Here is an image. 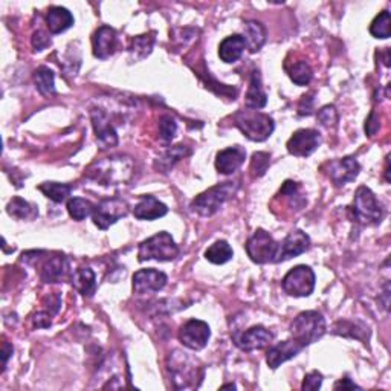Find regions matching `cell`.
<instances>
[{
	"instance_id": "obj_34",
	"label": "cell",
	"mask_w": 391,
	"mask_h": 391,
	"mask_svg": "<svg viewBox=\"0 0 391 391\" xmlns=\"http://www.w3.org/2000/svg\"><path fill=\"white\" fill-rule=\"evenodd\" d=\"M93 209H95V205H93L90 200H86L82 198H72L68 200L69 216L77 222H82L86 219V217L92 216Z\"/></svg>"
},
{
	"instance_id": "obj_47",
	"label": "cell",
	"mask_w": 391,
	"mask_h": 391,
	"mask_svg": "<svg viewBox=\"0 0 391 391\" xmlns=\"http://www.w3.org/2000/svg\"><path fill=\"white\" fill-rule=\"evenodd\" d=\"M222 388H236L234 383H228V385H223Z\"/></svg>"
},
{
	"instance_id": "obj_40",
	"label": "cell",
	"mask_w": 391,
	"mask_h": 391,
	"mask_svg": "<svg viewBox=\"0 0 391 391\" xmlns=\"http://www.w3.org/2000/svg\"><path fill=\"white\" fill-rule=\"evenodd\" d=\"M323 383V374L320 372H310L309 374L304 376L301 390H320Z\"/></svg>"
},
{
	"instance_id": "obj_6",
	"label": "cell",
	"mask_w": 391,
	"mask_h": 391,
	"mask_svg": "<svg viewBox=\"0 0 391 391\" xmlns=\"http://www.w3.org/2000/svg\"><path fill=\"white\" fill-rule=\"evenodd\" d=\"M352 209L356 220L362 225H378L383 217L382 207L376 199L374 193L364 185L359 187L354 193Z\"/></svg>"
},
{
	"instance_id": "obj_43",
	"label": "cell",
	"mask_w": 391,
	"mask_h": 391,
	"mask_svg": "<svg viewBox=\"0 0 391 391\" xmlns=\"http://www.w3.org/2000/svg\"><path fill=\"white\" fill-rule=\"evenodd\" d=\"M333 388H335V390H339V388H343V390H354V388L361 390V387H358L356 383L352 382L349 378H344L341 381H338Z\"/></svg>"
},
{
	"instance_id": "obj_16",
	"label": "cell",
	"mask_w": 391,
	"mask_h": 391,
	"mask_svg": "<svg viewBox=\"0 0 391 391\" xmlns=\"http://www.w3.org/2000/svg\"><path fill=\"white\" fill-rule=\"evenodd\" d=\"M166 275L156 269H141L133 275V291L140 295L159 292L166 285Z\"/></svg>"
},
{
	"instance_id": "obj_7",
	"label": "cell",
	"mask_w": 391,
	"mask_h": 391,
	"mask_svg": "<svg viewBox=\"0 0 391 391\" xmlns=\"http://www.w3.org/2000/svg\"><path fill=\"white\" fill-rule=\"evenodd\" d=\"M278 245L274 237L265 229H257L246 243V252L252 262L257 265L275 263L278 252Z\"/></svg>"
},
{
	"instance_id": "obj_11",
	"label": "cell",
	"mask_w": 391,
	"mask_h": 391,
	"mask_svg": "<svg viewBox=\"0 0 391 391\" xmlns=\"http://www.w3.org/2000/svg\"><path fill=\"white\" fill-rule=\"evenodd\" d=\"M325 175H327L332 182L343 187L349 182H353L358 178L361 171V165L356 159L352 156H347L343 159H336V161H330L323 166Z\"/></svg>"
},
{
	"instance_id": "obj_23",
	"label": "cell",
	"mask_w": 391,
	"mask_h": 391,
	"mask_svg": "<svg viewBox=\"0 0 391 391\" xmlns=\"http://www.w3.org/2000/svg\"><path fill=\"white\" fill-rule=\"evenodd\" d=\"M246 49V40L243 35L234 34L229 35L220 43L219 46V57L223 63H236L243 55Z\"/></svg>"
},
{
	"instance_id": "obj_15",
	"label": "cell",
	"mask_w": 391,
	"mask_h": 391,
	"mask_svg": "<svg viewBox=\"0 0 391 391\" xmlns=\"http://www.w3.org/2000/svg\"><path fill=\"white\" fill-rule=\"evenodd\" d=\"M118 46V35L117 31L111 26H99L92 37L93 55L99 60H106L112 57Z\"/></svg>"
},
{
	"instance_id": "obj_33",
	"label": "cell",
	"mask_w": 391,
	"mask_h": 391,
	"mask_svg": "<svg viewBox=\"0 0 391 391\" xmlns=\"http://www.w3.org/2000/svg\"><path fill=\"white\" fill-rule=\"evenodd\" d=\"M39 190L50 199L55 204H60L68 199V196L72 193V187L68 184H59V182H43L39 185Z\"/></svg>"
},
{
	"instance_id": "obj_9",
	"label": "cell",
	"mask_w": 391,
	"mask_h": 391,
	"mask_svg": "<svg viewBox=\"0 0 391 391\" xmlns=\"http://www.w3.org/2000/svg\"><path fill=\"white\" fill-rule=\"evenodd\" d=\"M127 214L128 205L126 202L120 198H112L99 202L95 209H93L92 220L99 229H107Z\"/></svg>"
},
{
	"instance_id": "obj_17",
	"label": "cell",
	"mask_w": 391,
	"mask_h": 391,
	"mask_svg": "<svg viewBox=\"0 0 391 391\" xmlns=\"http://www.w3.org/2000/svg\"><path fill=\"white\" fill-rule=\"evenodd\" d=\"M274 335L271 330H267L263 325H254L242 333L240 336H236V344L245 352L262 350L266 345L272 343Z\"/></svg>"
},
{
	"instance_id": "obj_27",
	"label": "cell",
	"mask_w": 391,
	"mask_h": 391,
	"mask_svg": "<svg viewBox=\"0 0 391 391\" xmlns=\"http://www.w3.org/2000/svg\"><path fill=\"white\" fill-rule=\"evenodd\" d=\"M243 37L246 40V48H249L251 53H258L266 41L265 26L256 20H248L245 23Z\"/></svg>"
},
{
	"instance_id": "obj_2",
	"label": "cell",
	"mask_w": 391,
	"mask_h": 391,
	"mask_svg": "<svg viewBox=\"0 0 391 391\" xmlns=\"http://www.w3.org/2000/svg\"><path fill=\"white\" fill-rule=\"evenodd\" d=\"M238 190L237 182H223L216 187H211L209 190L196 196L190 204L191 211L202 217H211L219 209L227 204V202L234 198Z\"/></svg>"
},
{
	"instance_id": "obj_14",
	"label": "cell",
	"mask_w": 391,
	"mask_h": 391,
	"mask_svg": "<svg viewBox=\"0 0 391 391\" xmlns=\"http://www.w3.org/2000/svg\"><path fill=\"white\" fill-rule=\"evenodd\" d=\"M90 120L93 130H95L97 141L101 149L115 147L118 144V135L117 130L111 124V120L106 115V112L101 108H92L90 111Z\"/></svg>"
},
{
	"instance_id": "obj_29",
	"label": "cell",
	"mask_w": 391,
	"mask_h": 391,
	"mask_svg": "<svg viewBox=\"0 0 391 391\" xmlns=\"http://www.w3.org/2000/svg\"><path fill=\"white\" fill-rule=\"evenodd\" d=\"M35 88L41 93L43 97H53L57 93L55 90V77L54 72L46 66H40L34 72Z\"/></svg>"
},
{
	"instance_id": "obj_8",
	"label": "cell",
	"mask_w": 391,
	"mask_h": 391,
	"mask_svg": "<svg viewBox=\"0 0 391 391\" xmlns=\"http://www.w3.org/2000/svg\"><path fill=\"white\" fill-rule=\"evenodd\" d=\"M315 281L314 271L306 265H300L285 275L281 286L287 295L300 298V296H309L314 292Z\"/></svg>"
},
{
	"instance_id": "obj_3",
	"label": "cell",
	"mask_w": 391,
	"mask_h": 391,
	"mask_svg": "<svg viewBox=\"0 0 391 391\" xmlns=\"http://www.w3.org/2000/svg\"><path fill=\"white\" fill-rule=\"evenodd\" d=\"M234 126L251 141L263 142L274 133V120L269 115L258 111H238L234 117Z\"/></svg>"
},
{
	"instance_id": "obj_31",
	"label": "cell",
	"mask_w": 391,
	"mask_h": 391,
	"mask_svg": "<svg viewBox=\"0 0 391 391\" xmlns=\"http://www.w3.org/2000/svg\"><path fill=\"white\" fill-rule=\"evenodd\" d=\"M190 155V150L185 146H175L169 150H165L161 158H158L156 161V169L162 170L164 173L169 171L173 165H175L180 159Z\"/></svg>"
},
{
	"instance_id": "obj_35",
	"label": "cell",
	"mask_w": 391,
	"mask_h": 391,
	"mask_svg": "<svg viewBox=\"0 0 391 391\" xmlns=\"http://www.w3.org/2000/svg\"><path fill=\"white\" fill-rule=\"evenodd\" d=\"M289 77H291L292 82L298 86H307L312 82L314 70L309 66V63L306 61H296L292 69L289 70Z\"/></svg>"
},
{
	"instance_id": "obj_21",
	"label": "cell",
	"mask_w": 391,
	"mask_h": 391,
	"mask_svg": "<svg viewBox=\"0 0 391 391\" xmlns=\"http://www.w3.org/2000/svg\"><path fill=\"white\" fill-rule=\"evenodd\" d=\"M169 213V208L153 196H142L133 208V216L140 220H156Z\"/></svg>"
},
{
	"instance_id": "obj_30",
	"label": "cell",
	"mask_w": 391,
	"mask_h": 391,
	"mask_svg": "<svg viewBox=\"0 0 391 391\" xmlns=\"http://www.w3.org/2000/svg\"><path fill=\"white\" fill-rule=\"evenodd\" d=\"M233 256H234L233 248H231L229 243L225 240H219L213 243L205 251V258L213 265H225L233 258Z\"/></svg>"
},
{
	"instance_id": "obj_42",
	"label": "cell",
	"mask_w": 391,
	"mask_h": 391,
	"mask_svg": "<svg viewBox=\"0 0 391 391\" xmlns=\"http://www.w3.org/2000/svg\"><path fill=\"white\" fill-rule=\"evenodd\" d=\"M35 327H49L50 325V314H37L34 318Z\"/></svg>"
},
{
	"instance_id": "obj_13",
	"label": "cell",
	"mask_w": 391,
	"mask_h": 391,
	"mask_svg": "<svg viewBox=\"0 0 391 391\" xmlns=\"http://www.w3.org/2000/svg\"><path fill=\"white\" fill-rule=\"evenodd\" d=\"M309 246H310V238L306 233H303V231H292V233H289L285 237V240L278 245V252H277V258H275V263L286 262L289 258L304 254V252L309 249Z\"/></svg>"
},
{
	"instance_id": "obj_26",
	"label": "cell",
	"mask_w": 391,
	"mask_h": 391,
	"mask_svg": "<svg viewBox=\"0 0 391 391\" xmlns=\"http://www.w3.org/2000/svg\"><path fill=\"white\" fill-rule=\"evenodd\" d=\"M245 104L249 108H263L267 104V95L263 90L262 86V77H260V72L254 70L251 75L249 82V89L246 92Z\"/></svg>"
},
{
	"instance_id": "obj_37",
	"label": "cell",
	"mask_w": 391,
	"mask_h": 391,
	"mask_svg": "<svg viewBox=\"0 0 391 391\" xmlns=\"http://www.w3.org/2000/svg\"><path fill=\"white\" fill-rule=\"evenodd\" d=\"M271 165V155L266 153V151H257V153L252 155L251 159V171L254 178H262L266 175L267 169Z\"/></svg>"
},
{
	"instance_id": "obj_36",
	"label": "cell",
	"mask_w": 391,
	"mask_h": 391,
	"mask_svg": "<svg viewBox=\"0 0 391 391\" xmlns=\"http://www.w3.org/2000/svg\"><path fill=\"white\" fill-rule=\"evenodd\" d=\"M390 12L382 11L379 16H376L370 25V34L376 39H388L390 37Z\"/></svg>"
},
{
	"instance_id": "obj_24",
	"label": "cell",
	"mask_w": 391,
	"mask_h": 391,
	"mask_svg": "<svg viewBox=\"0 0 391 391\" xmlns=\"http://www.w3.org/2000/svg\"><path fill=\"white\" fill-rule=\"evenodd\" d=\"M46 23L50 34H61L74 25V16L63 6H50L46 14Z\"/></svg>"
},
{
	"instance_id": "obj_46",
	"label": "cell",
	"mask_w": 391,
	"mask_h": 391,
	"mask_svg": "<svg viewBox=\"0 0 391 391\" xmlns=\"http://www.w3.org/2000/svg\"><path fill=\"white\" fill-rule=\"evenodd\" d=\"M385 180L390 182V156H387V164H385Z\"/></svg>"
},
{
	"instance_id": "obj_44",
	"label": "cell",
	"mask_w": 391,
	"mask_h": 391,
	"mask_svg": "<svg viewBox=\"0 0 391 391\" xmlns=\"http://www.w3.org/2000/svg\"><path fill=\"white\" fill-rule=\"evenodd\" d=\"M374 118H376V115H374V113H372V115H370V118H368V120H367V122H365V132H367L368 135H370V136H372V135H374V133H376V130L379 128V124H378V122L374 121Z\"/></svg>"
},
{
	"instance_id": "obj_5",
	"label": "cell",
	"mask_w": 391,
	"mask_h": 391,
	"mask_svg": "<svg viewBox=\"0 0 391 391\" xmlns=\"http://www.w3.org/2000/svg\"><path fill=\"white\" fill-rule=\"evenodd\" d=\"M178 245L166 231H161V233L144 240L140 245V249H137V258H140V262H147V260L171 262V260L178 258Z\"/></svg>"
},
{
	"instance_id": "obj_18",
	"label": "cell",
	"mask_w": 391,
	"mask_h": 391,
	"mask_svg": "<svg viewBox=\"0 0 391 391\" xmlns=\"http://www.w3.org/2000/svg\"><path fill=\"white\" fill-rule=\"evenodd\" d=\"M69 274V262L68 258L57 254L48 257L43 265L40 266V278L45 283H61Z\"/></svg>"
},
{
	"instance_id": "obj_41",
	"label": "cell",
	"mask_w": 391,
	"mask_h": 391,
	"mask_svg": "<svg viewBox=\"0 0 391 391\" xmlns=\"http://www.w3.org/2000/svg\"><path fill=\"white\" fill-rule=\"evenodd\" d=\"M49 45H50V39L48 37L45 32H41V31L34 32V35H32V48L35 50H43V49H46Z\"/></svg>"
},
{
	"instance_id": "obj_4",
	"label": "cell",
	"mask_w": 391,
	"mask_h": 391,
	"mask_svg": "<svg viewBox=\"0 0 391 391\" xmlns=\"http://www.w3.org/2000/svg\"><path fill=\"white\" fill-rule=\"evenodd\" d=\"M325 333V320L316 310H306L295 318L291 324V335L303 347L321 339Z\"/></svg>"
},
{
	"instance_id": "obj_20",
	"label": "cell",
	"mask_w": 391,
	"mask_h": 391,
	"mask_svg": "<svg viewBox=\"0 0 391 391\" xmlns=\"http://www.w3.org/2000/svg\"><path fill=\"white\" fill-rule=\"evenodd\" d=\"M303 349L304 347L300 343H296L294 338L287 339V341L271 347L269 352L266 354V364L269 365V368H272V370H277L283 362L295 358Z\"/></svg>"
},
{
	"instance_id": "obj_25",
	"label": "cell",
	"mask_w": 391,
	"mask_h": 391,
	"mask_svg": "<svg viewBox=\"0 0 391 391\" xmlns=\"http://www.w3.org/2000/svg\"><path fill=\"white\" fill-rule=\"evenodd\" d=\"M72 286L78 294L92 296L97 291V275L90 267H79L72 274Z\"/></svg>"
},
{
	"instance_id": "obj_45",
	"label": "cell",
	"mask_w": 391,
	"mask_h": 391,
	"mask_svg": "<svg viewBox=\"0 0 391 391\" xmlns=\"http://www.w3.org/2000/svg\"><path fill=\"white\" fill-rule=\"evenodd\" d=\"M12 345H10L8 343H3L2 345V359H3V370L6 368V364H8V359L12 354Z\"/></svg>"
},
{
	"instance_id": "obj_12",
	"label": "cell",
	"mask_w": 391,
	"mask_h": 391,
	"mask_svg": "<svg viewBox=\"0 0 391 391\" xmlns=\"http://www.w3.org/2000/svg\"><path fill=\"white\" fill-rule=\"evenodd\" d=\"M321 136L314 128H300L287 141V151L294 156L307 158L320 147Z\"/></svg>"
},
{
	"instance_id": "obj_28",
	"label": "cell",
	"mask_w": 391,
	"mask_h": 391,
	"mask_svg": "<svg viewBox=\"0 0 391 391\" xmlns=\"http://www.w3.org/2000/svg\"><path fill=\"white\" fill-rule=\"evenodd\" d=\"M155 32L151 34H144V35H137L132 40V46H130L128 53L130 57H132L133 61H141L144 59L151 54L155 46Z\"/></svg>"
},
{
	"instance_id": "obj_10",
	"label": "cell",
	"mask_w": 391,
	"mask_h": 391,
	"mask_svg": "<svg viewBox=\"0 0 391 391\" xmlns=\"http://www.w3.org/2000/svg\"><path fill=\"white\" fill-rule=\"evenodd\" d=\"M209 336H211V329L205 321L190 320L187 321L179 330V341L182 343L187 349L190 350H202L205 349Z\"/></svg>"
},
{
	"instance_id": "obj_32",
	"label": "cell",
	"mask_w": 391,
	"mask_h": 391,
	"mask_svg": "<svg viewBox=\"0 0 391 391\" xmlns=\"http://www.w3.org/2000/svg\"><path fill=\"white\" fill-rule=\"evenodd\" d=\"M6 211L11 217H16V219H34L35 216H39V211L32 207L30 202H26L21 198H14L10 200L8 207H6Z\"/></svg>"
},
{
	"instance_id": "obj_22",
	"label": "cell",
	"mask_w": 391,
	"mask_h": 391,
	"mask_svg": "<svg viewBox=\"0 0 391 391\" xmlns=\"http://www.w3.org/2000/svg\"><path fill=\"white\" fill-rule=\"evenodd\" d=\"M178 361L171 362L170 372L173 374V381L176 382V387L179 388H187L191 385V378H194V365L190 364V358L185 356V353H179L178 352Z\"/></svg>"
},
{
	"instance_id": "obj_39",
	"label": "cell",
	"mask_w": 391,
	"mask_h": 391,
	"mask_svg": "<svg viewBox=\"0 0 391 391\" xmlns=\"http://www.w3.org/2000/svg\"><path fill=\"white\" fill-rule=\"evenodd\" d=\"M316 118L320 121V124L324 127L335 126L338 122V112L335 106H324L320 112L316 113Z\"/></svg>"
},
{
	"instance_id": "obj_19",
	"label": "cell",
	"mask_w": 391,
	"mask_h": 391,
	"mask_svg": "<svg viewBox=\"0 0 391 391\" xmlns=\"http://www.w3.org/2000/svg\"><path fill=\"white\" fill-rule=\"evenodd\" d=\"M246 151L240 146L220 150L216 156V169L222 175H233L245 164Z\"/></svg>"
},
{
	"instance_id": "obj_1",
	"label": "cell",
	"mask_w": 391,
	"mask_h": 391,
	"mask_svg": "<svg viewBox=\"0 0 391 391\" xmlns=\"http://www.w3.org/2000/svg\"><path fill=\"white\" fill-rule=\"evenodd\" d=\"M135 175V162L128 156H108L93 162L86 170V178L104 187L126 185Z\"/></svg>"
},
{
	"instance_id": "obj_38",
	"label": "cell",
	"mask_w": 391,
	"mask_h": 391,
	"mask_svg": "<svg viewBox=\"0 0 391 391\" xmlns=\"http://www.w3.org/2000/svg\"><path fill=\"white\" fill-rule=\"evenodd\" d=\"M178 132V124L176 121L170 115H164L159 120V136H161V140L165 144H170L173 140H175Z\"/></svg>"
}]
</instances>
